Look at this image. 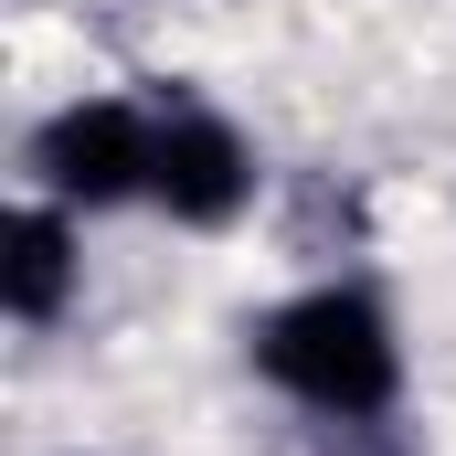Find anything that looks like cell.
<instances>
[{"instance_id":"1","label":"cell","mask_w":456,"mask_h":456,"mask_svg":"<svg viewBox=\"0 0 456 456\" xmlns=\"http://www.w3.org/2000/svg\"><path fill=\"white\" fill-rule=\"evenodd\" d=\"M255 361L297 393V403H319V414H382L393 403V382H403V350H393V319L361 297V287H308V297H287L265 330H255Z\"/></svg>"},{"instance_id":"2","label":"cell","mask_w":456,"mask_h":456,"mask_svg":"<svg viewBox=\"0 0 456 456\" xmlns=\"http://www.w3.org/2000/svg\"><path fill=\"white\" fill-rule=\"evenodd\" d=\"M149 159H159V127L138 107H64L43 138H32V170L64 191V202H127V191H149Z\"/></svg>"},{"instance_id":"3","label":"cell","mask_w":456,"mask_h":456,"mask_svg":"<svg viewBox=\"0 0 456 456\" xmlns=\"http://www.w3.org/2000/svg\"><path fill=\"white\" fill-rule=\"evenodd\" d=\"M149 191L170 202V224H233L255 202V149L233 138L224 117L181 107L159 117V159H149Z\"/></svg>"},{"instance_id":"4","label":"cell","mask_w":456,"mask_h":456,"mask_svg":"<svg viewBox=\"0 0 456 456\" xmlns=\"http://www.w3.org/2000/svg\"><path fill=\"white\" fill-rule=\"evenodd\" d=\"M0 287H11V319H53L64 287H75V244H64V213H11L0 233Z\"/></svg>"}]
</instances>
